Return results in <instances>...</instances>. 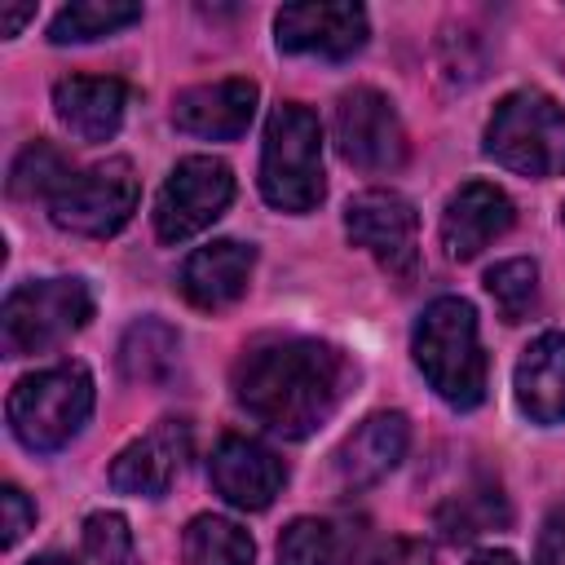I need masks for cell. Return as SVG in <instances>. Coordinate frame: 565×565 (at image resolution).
I'll return each mask as SVG.
<instances>
[{
  "label": "cell",
  "instance_id": "1",
  "mask_svg": "<svg viewBox=\"0 0 565 565\" xmlns=\"http://www.w3.org/2000/svg\"><path fill=\"white\" fill-rule=\"evenodd\" d=\"M353 380L358 366L340 344L309 335H278L243 349L234 366V397L274 437L305 441L340 411Z\"/></svg>",
  "mask_w": 565,
  "mask_h": 565
},
{
  "label": "cell",
  "instance_id": "2",
  "mask_svg": "<svg viewBox=\"0 0 565 565\" xmlns=\"http://www.w3.org/2000/svg\"><path fill=\"white\" fill-rule=\"evenodd\" d=\"M415 366L424 371L428 388L455 406L472 411L486 402V353L477 335V309L463 296H437L411 335Z\"/></svg>",
  "mask_w": 565,
  "mask_h": 565
},
{
  "label": "cell",
  "instance_id": "3",
  "mask_svg": "<svg viewBox=\"0 0 565 565\" xmlns=\"http://www.w3.org/2000/svg\"><path fill=\"white\" fill-rule=\"evenodd\" d=\"M322 128L300 102H282L265 119L260 146V194L278 212H313L322 203Z\"/></svg>",
  "mask_w": 565,
  "mask_h": 565
},
{
  "label": "cell",
  "instance_id": "4",
  "mask_svg": "<svg viewBox=\"0 0 565 565\" xmlns=\"http://www.w3.org/2000/svg\"><path fill=\"white\" fill-rule=\"evenodd\" d=\"M4 415H9V433L26 450L35 455L62 450L93 415V375L79 362L44 366L13 384Z\"/></svg>",
  "mask_w": 565,
  "mask_h": 565
},
{
  "label": "cell",
  "instance_id": "5",
  "mask_svg": "<svg viewBox=\"0 0 565 565\" xmlns=\"http://www.w3.org/2000/svg\"><path fill=\"white\" fill-rule=\"evenodd\" d=\"M486 154L521 177L565 172V110L539 88L508 93L486 124Z\"/></svg>",
  "mask_w": 565,
  "mask_h": 565
},
{
  "label": "cell",
  "instance_id": "6",
  "mask_svg": "<svg viewBox=\"0 0 565 565\" xmlns=\"http://www.w3.org/2000/svg\"><path fill=\"white\" fill-rule=\"evenodd\" d=\"M93 318V291L84 278H40L22 282L4 296L0 309V344L4 358H26L62 344L84 331Z\"/></svg>",
  "mask_w": 565,
  "mask_h": 565
},
{
  "label": "cell",
  "instance_id": "7",
  "mask_svg": "<svg viewBox=\"0 0 565 565\" xmlns=\"http://www.w3.org/2000/svg\"><path fill=\"white\" fill-rule=\"evenodd\" d=\"M137 194H141V185H137L132 163L128 159H106V163H93V168L75 172L62 185V194L49 203V216L66 234L110 238L137 212Z\"/></svg>",
  "mask_w": 565,
  "mask_h": 565
},
{
  "label": "cell",
  "instance_id": "8",
  "mask_svg": "<svg viewBox=\"0 0 565 565\" xmlns=\"http://www.w3.org/2000/svg\"><path fill=\"white\" fill-rule=\"evenodd\" d=\"M344 234L353 247L371 252L380 269L397 282L415 278L419 265V212L397 190H362L344 207Z\"/></svg>",
  "mask_w": 565,
  "mask_h": 565
},
{
  "label": "cell",
  "instance_id": "9",
  "mask_svg": "<svg viewBox=\"0 0 565 565\" xmlns=\"http://www.w3.org/2000/svg\"><path fill=\"white\" fill-rule=\"evenodd\" d=\"M234 199V172L230 163L212 159V154H190L181 159L159 199H154V234L163 243H185L194 234H203Z\"/></svg>",
  "mask_w": 565,
  "mask_h": 565
},
{
  "label": "cell",
  "instance_id": "10",
  "mask_svg": "<svg viewBox=\"0 0 565 565\" xmlns=\"http://www.w3.org/2000/svg\"><path fill=\"white\" fill-rule=\"evenodd\" d=\"M335 150L362 172H393L406 163V128L380 88H349L335 102Z\"/></svg>",
  "mask_w": 565,
  "mask_h": 565
},
{
  "label": "cell",
  "instance_id": "11",
  "mask_svg": "<svg viewBox=\"0 0 565 565\" xmlns=\"http://www.w3.org/2000/svg\"><path fill=\"white\" fill-rule=\"evenodd\" d=\"M366 9L362 4H282L274 18V40L282 53H309L327 62H344L366 44Z\"/></svg>",
  "mask_w": 565,
  "mask_h": 565
},
{
  "label": "cell",
  "instance_id": "12",
  "mask_svg": "<svg viewBox=\"0 0 565 565\" xmlns=\"http://www.w3.org/2000/svg\"><path fill=\"white\" fill-rule=\"evenodd\" d=\"M207 477L230 508L265 512L287 486V463L256 437H221L207 459Z\"/></svg>",
  "mask_w": 565,
  "mask_h": 565
},
{
  "label": "cell",
  "instance_id": "13",
  "mask_svg": "<svg viewBox=\"0 0 565 565\" xmlns=\"http://www.w3.org/2000/svg\"><path fill=\"white\" fill-rule=\"evenodd\" d=\"M190 459V424L185 419H159L146 437L128 441L110 463V486L119 494L159 499L181 477Z\"/></svg>",
  "mask_w": 565,
  "mask_h": 565
},
{
  "label": "cell",
  "instance_id": "14",
  "mask_svg": "<svg viewBox=\"0 0 565 565\" xmlns=\"http://www.w3.org/2000/svg\"><path fill=\"white\" fill-rule=\"evenodd\" d=\"M406 446H411V424H406L402 411H375V415H366V419L340 441V450H335V459H331L340 490L353 494V490H366V486L384 481V477L402 463Z\"/></svg>",
  "mask_w": 565,
  "mask_h": 565
},
{
  "label": "cell",
  "instance_id": "15",
  "mask_svg": "<svg viewBox=\"0 0 565 565\" xmlns=\"http://www.w3.org/2000/svg\"><path fill=\"white\" fill-rule=\"evenodd\" d=\"M516 221L512 199L490 181H463L441 212V243L455 260H472L494 238H503Z\"/></svg>",
  "mask_w": 565,
  "mask_h": 565
},
{
  "label": "cell",
  "instance_id": "16",
  "mask_svg": "<svg viewBox=\"0 0 565 565\" xmlns=\"http://www.w3.org/2000/svg\"><path fill=\"white\" fill-rule=\"evenodd\" d=\"M256 84L252 79H212V84H194L185 93H177L172 102V124L190 137H207V141H234L247 132L252 115H256Z\"/></svg>",
  "mask_w": 565,
  "mask_h": 565
},
{
  "label": "cell",
  "instance_id": "17",
  "mask_svg": "<svg viewBox=\"0 0 565 565\" xmlns=\"http://www.w3.org/2000/svg\"><path fill=\"white\" fill-rule=\"evenodd\" d=\"M252 265H256L252 243L216 238V243L185 256V265L177 274V287L194 309H225L247 291Z\"/></svg>",
  "mask_w": 565,
  "mask_h": 565
},
{
  "label": "cell",
  "instance_id": "18",
  "mask_svg": "<svg viewBox=\"0 0 565 565\" xmlns=\"http://www.w3.org/2000/svg\"><path fill=\"white\" fill-rule=\"evenodd\" d=\"M53 110L71 137L110 141L124 124L128 88L124 79H106V75H71L53 84Z\"/></svg>",
  "mask_w": 565,
  "mask_h": 565
},
{
  "label": "cell",
  "instance_id": "19",
  "mask_svg": "<svg viewBox=\"0 0 565 565\" xmlns=\"http://www.w3.org/2000/svg\"><path fill=\"white\" fill-rule=\"evenodd\" d=\"M516 406L534 424H561L565 419V331H543L525 344L516 375Z\"/></svg>",
  "mask_w": 565,
  "mask_h": 565
},
{
  "label": "cell",
  "instance_id": "20",
  "mask_svg": "<svg viewBox=\"0 0 565 565\" xmlns=\"http://www.w3.org/2000/svg\"><path fill=\"white\" fill-rule=\"evenodd\" d=\"M177 353H181V335L159 318H141L119 340V371L132 384H159L172 375Z\"/></svg>",
  "mask_w": 565,
  "mask_h": 565
},
{
  "label": "cell",
  "instance_id": "21",
  "mask_svg": "<svg viewBox=\"0 0 565 565\" xmlns=\"http://www.w3.org/2000/svg\"><path fill=\"white\" fill-rule=\"evenodd\" d=\"M181 556H185V565H252L256 561V543L238 521L203 512V516H194L185 525Z\"/></svg>",
  "mask_w": 565,
  "mask_h": 565
},
{
  "label": "cell",
  "instance_id": "22",
  "mask_svg": "<svg viewBox=\"0 0 565 565\" xmlns=\"http://www.w3.org/2000/svg\"><path fill=\"white\" fill-rule=\"evenodd\" d=\"M141 22V4L128 0H75L66 9H57V18L49 22V40L53 44H88L102 35H115L124 26Z\"/></svg>",
  "mask_w": 565,
  "mask_h": 565
},
{
  "label": "cell",
  "instance_id": "23",
  "mask_svg": "<svg viewBox=\"0 0 565 565\" xmlns=\"http://www.w3.org/2000/svg\"><path fill=\"white\" fill-rule=\"evenodd\" d=\"M71 177H75L71 159L53 141H31L9 168V194L13 199H49L53 203Z\"/></svg>",
  "mask_w": 565,
  "mask_h": 565
},
{
  "label": "cell",
  "instance_id": "24",
  "mask_svg": "<svg viewBox=\"0 0 565 565\" xmlns=\"http://www.w3.org/2000/svg\"><path fill=\"white\" fill-rule=\"evenodd\" d=\"M503 521H508V503H503V494H499L494 486L463 490V494H455V499L437 512V530H441L450 543H468V539H477V534H486V530H494V525H503Z\"/></svg>",
  "mask_w": 565,
  "mask_h": 565
},
{
  "label": "cell",
  "instance_id": "25",
  "mask_svg": "<svg viewBox=\"0 0 565 565\" xmlns=\"http://www.w3.org/2000/svg\"><path fill=\"white\" fill-rule=\"evenodd\" d=\"M486 291L499 309L503 322H525L539 309V265L516 256V260H499L486 274Z\"/></svg>",
  "mask_w": 565,
  "mask_h": 565
},
{
  "label": "cell",
  "instance_id": "26",
  "mask_svg": "<svg viewBox=\"0 0 565 565\" xmlns=\"http://www.w3.org/2000/svg\"><path fill=\"white\" fill-rule=\"evenodd\" d=\"M84 565H141L132 530L119 512H93L84 521Z\"/></svg>",
  "mask_w": 565,
  "mask_h": 565
},
{
  "label": "cell",
  "instance_id": "27",
  "mask_svg": "<svg viewBox=\"0 0 565 565\" xmlns=\"http://www.w3.org/2000/svg\"><path fill=\"white\" fill-rule=\"evenodd\" d=\"M335 530L318 516H296L278 539V565H331Z\"/></svg>",
  "mask_w": 565,
  "mask_h": 565
},
{
  "label": "cell",
  "instance_id": "28",
  "mask_svg": "<svg viewBox=\"0 0 565 565\" xmlns=\"http://www.w3.org/2000/svg\"><path fill=\"white\" fill-rule=\"evenodd\" d=\"M31 525H35V503L18 486H4L0 490V543L13 547Z\"/></svg>",
  "mask_w": 565,
  "mask_h": 565
},
{
  "label": "cell",
  "instance_id": "29",
  "mask_svg": "<svg viewBox=\"0 0 565 565\" xmlns=\"http://www.w3.org/2000/svg\"><path fill=\"white\" fill-rule=\"evenodd\" d=\"M534 565H565V503L547 512L534 547Z\"/></svg>",
  "mask_w": 565,
  "mask_h": 565
},
{
  "label": "cell",
  "instance_id": "30",
  "mask_svg": "<svg viewBox=\"0 0 565 565\" xmlns=\"http://www.w3.org/2000/svg\"><path fill=\"white\" fill-rule=\"evenodd\" d=\"M371 565H433V552L424 539H388Z\"/></svg>",
  "mask_w": 565,
  "mask_h": 565
},
{
  "label": "cell",
  "instance_id": "31",
  "mask_svg": "<svg viewBox=\"0 0 565 565\" xmlns=\"http://www.w3.org/2000/svg\"><path fill=\"white\" fill-rule=\"evenodd\" d=\"M26 18H35V4H4V9H0V31H4V35H18Z\"/></svg>",
  "mask_w": 565,
  "mask_h": 565
},
{
  "label": "cell",
  "instance_id": "32",
  "mask_svg": "<svg viewBox=\"0 0 565 565\" xmlns=\"http://www.w3.org/2000/svg\"><path fill=\"white\" fill-rule=\"evenodd\" d=\"M468 565H516V556H512V552H494V547H490V552H477Z\"/></svg>",
  "mask_w": 565,
  "mask_h": 565
},
{
  "label": "cell",
  "instance_id": "33",
  "mask_svg": "<svg viewBox=\"0 0 565 565\" xmlns=\"http://www.w3.org/2000/svg\"><path fill=\"white\" fill-rule=\"evenodd\" d=\"M26 565H75V561L62 556V552H44V556H35V561H26Z\"/></svg>",
  "mask_w": 565,
  "mask_h": 565
}]
</instances>
